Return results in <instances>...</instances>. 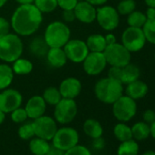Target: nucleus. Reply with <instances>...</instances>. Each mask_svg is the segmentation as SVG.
I'll return each instance as SVG.
<instances>
[{
    "mask_svg": "<svg viewBox=\"0 0 155 155\" xmlns=\"http://www.w3.org/2000/svg\"><path fill=\"white\" fill-rule=\"evenodd\" d=\"M64 155H92V154L87 147L77 144L76 146L66 150Z\"/></svg>",
    "mask_w": 155,
    "mask_h": 155,
    "instance_id": "e433bc0d",
    "label": "nucleus"
},
{
    "mask_svg": "<svg viewBox=\"0 0 155 155\" xmlns=\"http://www.w3.org/2000/svg\"><path fill=\"white\" fill-rule=\"evenodd\" d=\"M5 119H6V113L0 110V125L5 121Z\"/></svg>",
    "mask_w": 155,
    "mask_h": 155,
    "instance_id": "603ef678",
    "label": "nucleus"
},
{
    "mask_svg": "<svg viewBox=\"0 0 155 155\" xmlns=\"http://www.w3.org/2000/svg\"><path fill=\"white\" fill-rule=\"evenodd\" d=\"M113 134L119 141H125L132 139L131 128L126 122H119L113 128Z\"/></svg>",
    "mask_w": 155,
    "mask_h": 155,
    "instance_id": "cd10ccee",
    "label": "nucleus"
},
{
    "mask_svg": "<svg viewBox=\"0 0 155 155\" xmlns=\"http://www.w3.org/2000/svg\"><path fill=\"white\" fill-rule=\"evenodd\" d=\"M50 149L48 140L39 137H34L30 140L29 150L34 155H46Z\"/></svg>",
    "mask_w": 155,
    "mask_h": 155,
    "instance_id": "b1692460",
    "label": "nucleus"
},
{
    "mask_svg": "<svg viewBox=\"0 0 155 155\" xmlns=\"http://www.w3.org/2000/svg\"><path fill=\"white\" fill-rule=\"evenodd\" d=\"M46 58L48 64L56 68L64 67L68 60L63 48H49Z\"/></svg>",
    "mask_w": 155,
    "mask_h": 155,
    "instance_id": "6ab92c4d",
    "label": "nucleus"
},
{
    "mask_svg": "<svg viewBox=\"0 0 155 155\" xmlns=\"http://www.w3.org/2000/svg\"><path fill=\"white\" fill-rule=\"evenodd\" d=\"M18 136L20 139L28 140L35 137V131L32 122H23L18 129Z\"/></svg>",
    "mask_w": 155,
    "mask_h": 155,
    "instance_id": "f704fd0d",
    "label": "nucleus"
},
{
    "mask_svg": "<svg viewBox=\"0 0 155 155\" xmlns=\"http://www.w3.org/2000/svg\"><path fill=\"white\" fill-rule=\"evenodd\" d=\"M44 38L49 48H63L70 39L69 28L65 22H51L45 30Z\"/></svg>",
    "mask_w": 155,
    "mask_h": 155,
    "instance_id": "20e7f679",
    "label": "nucleus"
},
{
    "mask_svg": "<svg viewBox=\"0 0 155 155\" xmlns=\"http://www.w3.org/2000/svg\"><path fill=\"white\" fill-rule=\"evenodd\" d=\"M28 119L25 108H18L11 112V120L15 123H23Z\"/></svg>",
    "mask_w": 155,
    "mask_h": 155,
    "instance_id": "c9c22d12",
    "label": "nucleus"
},
{
    "mask_svg": "<svg viewBox=\"0 0 155 155\" xmlns=\"http://www.w3.org/2000/svg\"><path fill=\"white\" fill-rule=\"evenodd\" d=\"M10 28H11L10 22H8L4 18H0V38L10 33Z\"/></svg>",
    "mask_w": 155,
    "mask_h": 155,
    "instance_id": "58836bf2",
    "label": "nucleus"
},
{
    "mask_svg": "<svg viewBox=\"0 0 155 155\" xmlns=\"http://www.w3.org/2000/svg\"><path fill=\"white\" fill-rule=\"evenodd\" d=\"M45 102L48 105L55 106L57 105L59 101L62 99V96L59 92V90L56 87H48L47 88L42 95Z\"/></svg>",
    "mask_w": 155,
    "mask_h": 155,
    "instance_id": "7c9ffc66",
    "label": "nucleus"
},
{
    "mask_svg": "<svg viewBox=\"0 0 155 155\" xmlns=\"http://www.w3.org/2000/svg\"><path fill=\"white\" fill-rule=\"evenodd\" d=\"M142 119L143 121L150 125L154 120H155V110H146L143 114H142Z\"/></svg>",
    "mask_w": 155,
    "mask_h": 155,
    "instance_id": "a19ab883",
    "label": "nucleus"
},
{
    "mask_svg": "<svg viewBox=\"0 0 155 155\" xmlns=\"http://www.w3.org/2000/svg\"></svg>",
    "mask_w": 155,
    "mask_h": 155,
    "instance_id": "13d9d810",
    "label": "nucleus"
},
{
    "mask_svg": "<svg viewBox=\"0 0 155 155\" xmlns=\"http://www.w3.org/2000/svg\"><path fill=\"white\" fill-rule=\"evenodd\" d=\"M107 64L112 67L123 68L130 63L131 53L120 43H114L106 47L103 51Z\"/></svg>",
    "mask_w": 155,
    "mask_h": 155,
    "instance_id": "423d86ee",
    "label": "nucleus"
},
{
    "mask_svg": "<svg viewBox=\"0 0 155 155\" xmlns=\"http://www.w3.org/2000/svg\"><path fill=\"white\" fill-rule=\"evenodd\" d=\"M113 116L120 122H128L137 113L136 101L127 95H122L112 104Z\"/></svg>",
    "mask_w": 155,
    "mask_h": 155,
    "instance_id": "39448f33",
    "label": "nucleus"
},
{
    "mask_svg": "<svg viewBox=\"0 0 155 155\" xmlns=\"http://www.w3.org/2000/svg\"><path fill=\"white\" fill-rule=\"evenodd\" d=\"M63 49L67 58L74 63H82L90 52L86 42L81 39H69Z\"/></svg>",
    "mask_w": 155,
    "mask_h": 155,
    "instance_id": "f8f14e48",
    "label": "nucleus"
},
{
    "mask_svg": "<svg viewBox=\"0 0 155 155\" xmlns=\"http://www.w3.org/2000/svg\"><path fill=\"white\" fill-rule=\"evenodd\" d=\"M46 109H47V103L45 102L43 97L38 95H35L31 97L28 101L25 106V110L27 111L28 117L31 120H35L37 118L45 115Z\"/></svg>",
    "mask_w": 155,
    "mask_h": 155,
    "instance_id": "f3484780",
    "label": "nucleus"
},
{
    "mask_svg": "<svg viewBox=\"0 0 155 155\" xmlns=\"http://www.w3.org/2000/svg\"><path fill=\"white\" fill-rule=\"evenodd\" d=\"M12 69L14 74L17 75H28L33 69V63L27 59L19 58L13 62Z\"/></svg>",
    "mask_w": 155,
    "mask_h": 155,
    "instance_id": "c85d7f7f",
    "label": "nucleus"
},
{
    "mask_svg": "<svg viewBox=\"0 0 155 155\" xmlns=\"http://www.w3.org/2000/svg\"><path fill=\"white\" fill-rule=\"evenodd\" d=\"M148 91V85L144 81L140 80H137L131 83L127 84L125 89V94L130 98L133 99L134 101L144 98L147 95Z\"/></svg>",
    "mask_w": 155,
    "mask_h": 155,
    "instance_id": "a211bd4d",
    "label": "nucleus"
},
{
    "mask_svg": "<svg viewBox=\"0 0 155 155\" xmlns=\"http://www.w3.org/2000/svg\"><path fill=\"white\" fill-rule=\"evenodd\" d=\"M150 136L155 139V120L150 125Z\"/></svg>",
    "mask_w": 155,
    "mask_h": 155,
    "instance_id": "09e8293b",
    "label": "nucleus"
},
{
    "mask_svg": "<svg viewBox=\"0 0 155 155\" xmlns=\"http://www.w3.org/2000/svg\"><path fill=\"white\" fill-rule=\"evenodd\" d=\"M52 140V145L64 151L79 144L80 135L74 128L62 127L58 129Z\"/></svg>",
    "mask_w": 155,
    "mask_h": 155,
    "instance_id": "0eeeda50",
    "label": "nucleus"
},
{
    "mask_svg": "<svg viewBox=\"0 0 155 155\" xmlns=\"http://www.w3.org/2000/svg\"><path fill=\"white\" fill-rule=\"evenodd\" d=\"M23 101L22 94L14 89H6L0 93V110L7 113H11L19 108Z\"/></svg>",
    "mask_w": 155,
    "mask_h": 155,
    "instance_id": "ddd939ff",
    "label": "nucleus"
},
{
    "mask_svg": "<svg viewBox=\"0 0 155 155\" xmlns=\"http://www.w3.org/2000/svg\"><path fill=\"white\" fill-rule=\"evenodd\" d=\"M142 30L146 41L155 45V18L148 19L142 27Z\"/></svg>",
    "mask_w": 155,
    "mask_h": 155,
    "instance_id": "473e14b6",
    "label": "nucleus"
},
{
    "mask_svg": "<svg viewBox=\"0 0 155 155\" xmlns=\"http://www.w3.org/2000/svg\"><path fill=\"white\" fill-rule=\"evenodd\" d=\"M140 146L134 139L121 141L117 149V155H138Z\"/></svg>",
    "mask_w": 155,
    "mask_h": 155,
    "instance_id": "bb28decb",
    "label": "nucleus"
},
{
    "mask_svg": "<svg viewBox=\"0 0 155 155\" xmlns=\"http://www.w3.org/2000/svg\"><path fill=\"white\" fill-rule=\"evenodd\" d=\"M145 16L148 19H154L155 18V8H148L146 12H145Z\"/></svg>",
    "mask_w": 155,
    "mask_h": 155,
    "instance_id": "49530a36",
    "label": "nucleus"
},
{
    "mask_svg": "<svg viewBox=\"0 0 155 155\" xmlns=\"http://www.w3.org/2000/svg\"><path fill=\"white\" fill-rule=\"evenodd\" d=\"M140 75V70L138 66L129 63L128 65L121 68V76L120 82L124 85L131 83L137 80H139Z\"/></svg>",
    "mask_w": 155,
    "mask_h": 155,
    "instance_id": "aec40b11",
    "label": "nucleus"
},
{
    "mask_svg": "<svg viewBox=\"0 0 155 155\" xmlns=\"http://www.w3.org/2000/svg\"><path fill=\"white\" fill-rule=\"evenodd\" d=\"M146 38L142 28L128 27L121 35V44L130 52H139L145 44Z\"/></svg>",
    "mask_w": 155,
    "mask_h": 155,
    "instance_id": "6e6552de",
    "label": "nucleus"
},
{
    "mask_svg": "<svg viewBox=\"0 0 155 155\" xmlns=\"http://www.w3.org/2000/svg\"><path fill=\"white\" fill-rule=\"evenodd\" d=\"M33 4L41 13H50L58 8L57 0H34Z\"/></svg>",
    "mask_w": 155,
    "mask_h": 155,
    "instance_id": "2f4dec72",
    "label": "nucleus"
},
{
    "mask_svg": "<svg viewBox=\"0 0 155 155\" xmlns=\"http://www.w3.org/2000/svg\"><path fill=\"white\" fill-rule=\"evenodd\" d=\"M154 59H155V54H154Z\"/></svg>",
    "mask_w": 155,
    "mask_h": 155,
    "instance_id": "4d7b16f0",
    "label": "nucleus"
},
{
    "mask_svg": "<svg viewBox=\"0 0 155 155\" xmlns=\"http://www.w3.org/2000/svg\"><path fill=\"white\" fill-rule=\"evenodd\" d=\"M116 9L120 15L128 16L136 9V2L135 0H121Z\"/></svg>",
    "mask_w": 155,
    "mask_h": 155,
    "instance_id": "72a5a7b5",
    "label": "nucleus"
},
{
    "mask_svg": "<svg viewBox=\"0 0 155 155\" xmlns=\"http://www.w3.org/2000/svg\"><path fill=\"white\" fill-rule=\"evenodd\" d=\"M120 76H121V68L120 67H110L108 72V77L113 80H117L120 81Z\"/></svg>",
    "mask_w": 155,
    "mask_h": 155,
    "instance_id": "ea45409f",
    "label": "nucleus"
},
{
    "mask_svg": "<svg viewBox=\"0 0 155 155\" xmlns=\"http://www.w3.org/2000/svg\"><path fill=\"white\" fill-rule=\"evenodd\" d=\"M83 130L85 134L91 139H96L102 137L103 127L100 121L95 119H88L83 124Z\"/></svg>",
    "mask_w": 155,
    "mask_h": 155,
    "instance_id": "4be33fe9",
    "label": "nucleus"
},
{
    "mask_svg": "<svg viewBox=\"0 0 155 155\" xmlns=\"http://www.w3.org/2000/svg\"><path fill=\"white\" fill-rule=\"evenodd\" d=\"M130 128H131L132 139H134L137 141L144 140L150 136V125L144 122L143 120L134 123Z\"/></svg>",
    "mask_w": 155,
    "mask_h": 155,
    "instance_id": "393cba45",
    "label": "nucleus"
},
{
    "mask_svg": "<svg viewBox=\"0 0 155 155\" xmlns=\"http://www.w3.org/2000/svg\"><path fill=\"white\" fill-rule=\"evenodd\" d=\"M65 151L58 149V148H56L55 146H50V149L48 151V153L46 155H64Z\"/></svg>",
    "mask_w": 155,
    "mask_h": 155,
    "instance_id": "c03bdc74",
    "label": "nucleus"
},
{
    "mask_svg": "<svg viewBox=\"0 0 155 155\" xmlns=\"http://www.w3.org/2000/svg\"><path fill=\"white\" fill-rule=\"evenodd\" d=\"M85 1L95 7V6H103L104 4L107 3L108 0H85Z\"/></svg>",
    "mask_w": 155,
    "mask_h": 155,
    "instance_id": "de8ad7c7",
    "label": "nucleus"
},
{
    "mask_svg": "<svg viewBox=\"0 0 155 155\" xmlns=\"http://www.w3.org/2000/svg\"><path fill=\"white\" fill-rule=\"evenodd\" d=\"M16 1L20 5H24V4H33L34 0H16Z\"/></svg>",
    "mask_w": 155,
    "mask_h": 155,
    "instance_id": "3c124183",
    "label": "nucleus"
},
{
    "mask_svg": "<svg viewBox=\"0 0 155 155\" xmlns=\"http://www.w3.org/2000/svg\"><path fill=\"white\" fill-rule=\"evenodd\" d=\"M146 21H147V18L145 16V13L141 11H138V10L132 11L130 14L128 15V18H127L128 26L132 27V28H142Z\"/></svg>",
    "mask_w": 155,
    "mask_h": 155,
    "instance_id": "c756f323",
    "label": "nucleus"
},
{
    "mask_svg": "<svg viewBox=\"0 0 155 155\" xmlns=\"http://www.w3.org/2000/svg\"><path fill=\"white\" fill-rule=\"evenodd\" d=\"M58 7L62 10H72L78 4V0H57Z\"/></svg>",
    "mask_w": 155,
    "mask_h": 155,
    "instance_id": "4c0bfd02",
    "label": "nucleus"
},
{
    "mask_svg": "<svg viewBox=\"0 0 155 155\" xmlns=\"http://www.w3.org/2000/svg\"><path fill=\"white\" fill-rule=\"evenodd\" d=\"M96 20L101 28L111 31L116 29L120 24V14L111 6H102L97 8Z\"/></svg>",
    "mask_w": 155,
    "mask_h": 155,
    "instance_id": "9d476101",
    "label": "nucleus"
},
{
    "mask_svg": "<svg viewBox=\"0 0 155 155\" xmlns=\"http://www.w3.org/2000/svg\"><path fill=\"white\" fill-rule=\"evenodd\" d=\"M78 1H79V2H80V1H82V0H78Z\"/></svg>",
    "mask_w": 155,
    "mask_h": 155,
    "instance_id": "6e6d98bb",
    "label": "nucleus"
},
{
    "mask_svg": "<svg viewBox=\"0 0 155 155\" xmlns=\"http://www.w3.org/2000/svg\"><path fill=\"white\" fill-rule=\"evenodd\" d=\"M145 4L148 8H155V0H144Z\"/></svg>",
    "mask_w": 155,
    "mask_h": 155,
    "instance_id": "8fccbe9b",
    "label": "nucleus"
},
{
    "mask_svg": "<svg viewBox=\"0 0 155 155\" xmlns=\"http://www.w3.org/2000/svg\"><path fill=\"white\" fill-rule=\"evenodd\" d=\"M42 13L34 4L20 5L11 17V28L18 36L28 37L33 35L41 26Z\"/></svg>",
    "mask_w": 155,
    "mask_h": 155,
    "instance_id": "f257e3e1",
    "label": "nucleus"
},
{
    "mask_svg": "<svg viewBox=\"0 0 155 155\" xmlns=\"http://www.w3.org/2000/svg\"><path fill=\"white\" fill-rule=\"evenodd\" d=\"M24 46L17 34L8 33L0 38V59L6 63H13L21 58Z\"/></svg>",
    "mask_w": 155,
    "mask_h": 155,
    "instance_id": "7ed1b4c3",
    "label": "nucleus"
},
{
    "mask_svg": "<svg viewBox=\"0 0 155 155\" xmlns=\"http://www.w3.org/2000/svg\"><path fill=\"white\" fill-rule=\"evenodd\" d=\"M76 19L83 24H91L96 20L97 9L94 6L88 3L85 0L78 2L74 8Z\"/></svg>",
    "mask_w": 155,
    "mask_h": 155,
    "instance_id": "2eb2a0df",
    "label": "nucleus"
},
{
    "mask_svg": "<svg viewBox=\"0 0 155 155\" xmlns=\"http://www.w3.org/2000/svg\"><path fill=\"white\" fill-rule=\"evenodd\" d=\"M93 148L98 150H101L104 148L105 146V140L102 139V137H100V138H96V139H93Z\"/></svg>",
    "mask_w": 155,
    "mask_h": 155,
    "instance_id": "37998d69",
    "label": "nucleus"
},
{
    "mask_svg": "<svg viewBox=\"0 0 155 155\" xmlns=\"http://www.w3.org/2000/svg\"><path fill=\"white\" fill-rule=\"evenodd\" d=\"M123 84L120 81L110 79L109 77L101 79L94 87L96 98L105 104L112 105L120 97L123 95Z\"/></svg>",
    "mask_w": 155,
    "mask_h": 155,
    "instance_id": "f03ea898",
    "label": "nucleus"
},
{
    "mask_svg": "<svg viewBox=\"0 0 155 155\" xmlns=\"http://www.w3.org/2000/svg\"><path fill=\"white\" fill-rule=\"evenodd\" d=\"M62 18L65 23H72L76 19V16L74 13V9L72 10H63Z\"/></svg>",
    "mask_w": 155,
    "mask_h": 155,
    "instance_id": "79ce46f5",
    "label": "nucleus"
},
{
    "mask_svg": "<svg viewBox=\"0 0 155 155\" xmlns=\"http://www.w3.org/2000/svg\"><path fill=\"white\" fill-rule=\"evenodd\" d=\"M82 65L84 71L89 76H97L105 69L107 61L103 52H89Z\"/></svg>",
    "mask_w": 155,
    "mask_h": 155,
    "instance_id": "4468645a",
    "label": "nucleus"
},
{
    "mask_svg": "<svg viewBox=\"0 0 155 155\" xmlns=\"http://www.w3.org/2000/svg\"><path fill=\"white\" fill-rule=\"evenodd\" d=\"M78 113V106L75 100L62 98L55 105L54 118L60 124H68L74 120Z\"/></svg>",
    "mask_w": 155,
    "mask_h": 155,
    "instance_id": "1a4fd4ad",
    "label": "nucleus"
},
{
    "mask_svg": "<svg viewBox=\"0 0 155 155\" xmlns=\"http://www.w3.org/2000/svg\"><path fill=\"white\" fill-rule=\"evenodd\" d=\"M32 125L35 131V136L47 140H51L58 130L57 121L55 119L43 115L33 120Z\"/></svg>",
    "mask_w": 155,
    "mask_h": 155,
    "instance_id": "9b49d317",
    "label": "nucleus"
},
{
    "mask_svg": "<svg viewBox=\"0 0 155 155\" xmlns=\"http://www.w3.org/2000/svg\"><path fill=\"white\" fill-rule=\"evenodd\" d=\"M8 1V0H0V8H2L5 6V4Z\"/></svg>",
    "mask_w": 155,
    "mask_h": 155,
    "instance_id": "5fc2aeb1",
    "label": "nucleus"
},
{
    "mask_svg": "<svg viewBox=\"0 0 155 155\" xmlns=\"http://www.w3.org/2000/svg\"><path fill=\"white\" fill-rule=\"evenodd\" d=\"M14 72L7 64H0V91L8 89L14 79Z\"/></svg>",
    "mask_w": 155,
    "mask_h": 155,
    "instance_id": "a878e982",
    "label": "nucleus"
},
{
    "mask_svg": "<svg viewBox=\"0 0 155 155\" xmlns=\"http://www.w3.org/2000/svg\"><path fill=\"white\" fill-rule=\"evenodd\" d=\"M141 155H155V150H145Z\"/></svg>",
    "mask_w": 155,
    "mask_h": 155,
    "instance_id": "864d4df0",
    "label": "nucleus"
},
{
    "mask_svg": "<svg viewBox=\"0 0 155 155\" xmlns=\"http://www.w3.org/2000/svg\"><path fill=\"white\" fill-rule=\"evenodd\" d=\"M49 49L48 45L47 44L44 37H36L29 43V50L32 55L38 58L46 57Z\"/></svg>",
    "mask_w": 155,
    "mask_h": 155,
    "instance_id": "412c9836",
    "label": "nucleus"
},
{
    "mask_svg": "<svg viewBox=\"0 0 155 155\" xmlns=\"http://www.w3.org/2000/svg\"><path fill=\"white\" fill-rule=\"evenodd\" d=\"M104 38H105V41H106L107 46L111 45V44H114V43L117 42V41H116V37H115V35L112 34V33L107 34L106 36H104Z\"/></svg>",
    "mask_w": 155,
    "mask_h": 155,
    "instance_id": "a18cd8bd",
    "label": "nucleus"
},
{
    "mask_svg": "<svg viewBox=\"0 0 155 155\" xmlns=\"http://www.w3.org/2000/svg\"><path fill=\"white\" fill-rule=\"evenodd\" d=\"M58 90L62 98L75 100L81 94L82 85L76 78H67L61 81Z\"/></svg>",
    "mask_w": 155,
    "mask_h": 155,
    "instance_id": "dca6fc26",
    "label": "nucleus"
},
{
    "mask_svg": "<svg viewBox=\"0 0 155 155\" xmlns=\"http://www.w3.org/2000/svg\"><path fill=\"white\" fill-rule=\"evenodd\" d=\"M90 52H103L107 47L104 36L101 34H93L88 37L86 40Z\"/></svg>",
    "mask_w": 155,
    "mask_h": 155,
    "instance_id": "5701e85b",
    "label": "nucleus"
}]
</instances>
